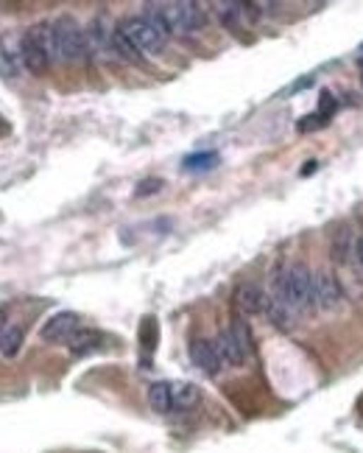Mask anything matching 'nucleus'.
I'll return each mask as SVG.
<instances>
[{
    "instance_id": "nucleus-1",
    "label": "nucleus",
    "mask_w": 363,
    "mask_h": 453,
    "mask_svg": "<svg viewBox=\"0 0 363 453\" xmlns=\"http://www.w3.org/2000/svg\"><path fill=\"white\" fill-rule=\"evenodd\" d=\"M145 20L162 34H173V37H190L196 31H202L204 25V11L199 3H187V0H173V3H145Z\"/></svg>"
},
{
    "instance_id": "nucleus-2",
    "label": "nucleus",
    "mask_w": 363,
    "mask_h": 453,
    "mask_svg": "<svg viewBox=\"0 0 363 453\" xmlns=\"http://www.w3.org/2000/svg\"><path fill=\"white\" fill-rule=\"evenodd\" d=\"M274 300H280L293 313H307L316 308L313 300V274L302 263H290L274 277Z\"/></svg>"
},
{
    "instance_id": "nucleus-3",
    "label": "nucleus",
    "mask_w": 363,
    "mask_h": 453,
    "mask_svg": "<svg viewBox=\"0 0 363 453\" xmlns=\"http://www.w3.org/2000/svg\"><path fill=\"white\" fill-rule=\"evenodd\" d=\"M20 59L31 73H45L48 65L56 59V45H54V28L51 23H39L25 31L20 42Z\"/></svg>"
},
{
    "instance_id": "nucleus-4",
    "label": "nucleus",
    "mask_w": 363,
    "mask_h": 453,
    "mask_svg": "<svg viewBox=\"0 0 363 453\" xmlns=\"http://www.w3.org/2000/svg\"><path fill=\"white\" fill-rule=\"evenodd\" d=\"M54 28V45H56V62H84L90 54L87 31L73 17H59L51 23Z\"/></svg>"
},
{
    "instance_id": "nucleus-5",
    "label": "nucleus",
    "mask_w": 363,
    "mask_h": 453,
    "mask_svg": "<svg viewBox=\"0 0 363 453\" xmlns=\"http://www.w3.org/2000/svg\"><path fill=\"white\" fill-rule=\"evenodd\" d=\"M121 34H123L140 54H156V51H162V45H165V37H162L145 17H129V20L121 25Z\"/></svg>"
},
{
    "instance_id": "nucleus-6",
    "label": "nucleus",
    "mask_w": 363,
    "mask_h": 453,
    "mask_svg": "<svg viewBox=\"0 0 363 453\" xmlns=\"http://www.w3.org/2000/svg\"><path fill=\"white\" fill-rule=\"evenodd\" d=\"M313 300H316V308L319 310H336L341 308L344 302V294H341V286L333 274L327 272H316L313 274Z\"/></svg>"
},
{
    "instance_id": "nucleus-7",
    "label": "nucleus",
    "mask_w": 363,
    "mask_h": 453,
    "mask_svg": "<svg viewBox=\"0 0 363 453\" xmlns=\"http://www.w3.org/2000/svg\"><path fill=\"white\" fill-rule=\"evenodd\" d=\"M358 252H361V238L355 235L352 226H338L333 235V258L341 266H361L358 263Z\"/></svg>"
},
{
    "instance_id": "nucleus-8",
    "label": "nucleus",
    "mask_w": 363,
    "mask_h": 453,
    "mask_svg": "<svg viewBox=\"0 0 363 453\" xmlns=\"http://www.w3.org/2000/svg\"><path fill=\"white\" fill-rule=\"evenodd\" d=\"M75 330H78V316H75L73 310H59V313H54V316L42 325L39 336H42L45 342H70Z\"/></svg>"
},
{
    "instance_id": "nucleus-9",
    "label": "nucleus",
    "mask_w": 363,
    "mask_h": 453,
    "mask_svg": "<svg viewBox=\"0 0 363 453\" xmlns=\"http://www.w3.org/2000/svg\"><path fill=\"white\" fill-rule=\"evenodd\" d=\"M190 358L204 375H218L223 370V361H221V356L216 350V342H210V339H193L190 342Z\"/></svg>"
},
{
    "instance_id": "nucleus-10",
    "label": "nucleus",
    "mask_w": 363,
    "mask_h": 453,
    "mask_svg": "<svg viewBox=\"0 0 363 453\" xmlns=\"http://www.w3.org/2000/svg\"><path fill=\"white\" fill-rule=\"evenodd\" d=\"M216 350L218 356H221V361H223V367H240L249 358V353L240 347V342L235 339V333L229 327L221 330L216 336Z\"/></svg>"
},
{
    "instance_id": "nucleus-11",
    "label": "nucleus",
    "mask_w": 363,
    "mask_h": 453,
    "mask_svg": "<svg viewBox=\"0 0 363 453\" xmlns=\"http://www.w3.org/2000/svg\"><path fill=\"white\" fill-rule=\"evenodd\" d=\"M266 300H269V297H266L263 289L254 286V283H243V286H238V291H235V305H238V310L246 313V316L263 313V310H266Z\"/></svg>"
},
{
    "instance_id": "nucleus-12",
    "label": "nucleus",
    "mask_w": 363,
    "mask_h": 453,
    "mask_svg": "<svg viewBox=\"0 0 363 453\" xmlns=\"http://www.w3.org/2000/svg\"><path fill=\"white\" fill-rule=\"evenodd\" d=\"M101 342H104V336H101L98 330L78 327V330L73 333V339L68 342V350H70L73 356H90V353H95V350L101 347Z\"/></svg>"
},
{
    "instance_id": "nucleus-13",
    "label": "nucleus",
    "mask_w": 363,
    "mask_h": 453,
    "mask_svg": "<svg viewBox=\"0 0 363 453\" xmlns=\"http://www.w3.org/2000/svg\"><path fill=\"white\" fill-rule=\"evenodd\" d=\"M148 403L156 414H168L173 409V386L165 380H156L148 386Z\"/></svg>"
},
{
    "instance_id": "nucleus-14",
    "label": "nucleus",
    "mask_w": 363,
    "mask_h": 453,
    "mask_svg": "<svg viewBox=\"0 0 363 453\" xmlns=\"http://www.w3.org/2000/svg\"><path fill=\"white\" fill-rule=\"evenodd\" d=\"M263 313L271 319L274 327H283V330H290V327H293V316H296V313H293L290 308H285L280 300H274V297L266 300V310H263Z\"/></svg>"
},
{
    "instance_id": "nucleus-15",
    "label": "nucleus",
    "mask_w": 363,
    "mask_h": 453,
    "mask_svg": "<svg viewBox=\"0 0 363 453\" xmlns=\"http://www.w3.org/2000/svg\"><path fill=\"white\" fill-rule=\"evenodd\" d=\"M23 347V327H6L0 333V356L3 358H14Z\"/></svg>"
},
{
    "instance_id": "nucleus-16",
    "label": "nucleus",
    "mask_w": 363,
    "mask_h": 453,
    "mask_svg": "<svg viewBox=\"0 0 363 453\" xmlns=\"http://www.w3.org/2000/svg\"><path fill=\"white\" fill-rule=\"evenodd\" d=\"M173 386V409H190L199 403V389L193 383H171Z\"/></svg>"
},
{
    "instance_id": "nucleus-17",
    "label": "nucleus",
    "mask_w": 363,
    "mask_h": 453,
    "mask_svg": "<svg viewBox=\"0 0 363 453\" xmlns=\"http://www.w3.org/2000/svg\"><path fill=\"white\" fill-rule=\"evenodd\" d=\"M112 48L118 51V56H121V59H126V62H140V51H137V48H135L123 34H121V28L112 34Z\"/></svg>"
},
{
    "instance_id": "nucleus-18",
    "label": "nucleus",
    "mask_w": 363,
    "mask_h": 453,
    "mask_svg": "<svg viewBox=\"0 0 363 453\" xmlns=\"http://www.w3.org/2000/svg\"><path fill=\"white\" fill-rule=\"evenodd\" d=\"M87 42H90V51L95 48V51H104L106 45H112V37L104 31V23L101 20H92V25H90V31H87Z\"/></svg>"
},
{
    "instance_id": "nucleus-19",
    "label": "nucleus",
    "mask_w": 363,
    "mask_h": 453,
    "mask_svg": "<svg viewBox=\"0 0 363 453\" xmlns=\"http://www.w3.org/2000/svg\"><path fill=\"white\" fill-rule=\"evenodd\" d=\"M216 154H193L185 159V171H210V168H216Z\"/></svg>"
},
{
    "instance_id": "nucleus-20",
    "label": "nucleus",
    "mask_w": 363,
    "mask_h": 453,
    "mask_svg": "<svg viewBox=\"0 0 363 453\" xmlns=\"http://www.w3.org/2000/svg\"><path fill=\"white\" fill-rule=\"evenodd\" d=\"M229 330L235 333V339L240 342V347H243L246 353H252V336H249V327H246V322H243V319H235Z\"/></svg>"
},
{
    "instance_id": "nucleus-21",
    "label": "nucleus",
    "mask_w": 363,
    "mask_h": 453,
    "mask_svg": "<svg viewBox=\"0 0 363 453\" xmlns=\"http://www.w3.org/2000/svg\"><path fill=\"white\" fill-rule=\"evenodd\" d=\"M165 182L162 179H156V176H151V179H143L140 185H137V191H135V196H154V193H159V188H162Z\"/></svg>"
},
{
    "instance_id": "nucleus-22",
    "label": "nucleus",
    "mask_w": 363,
    "mask_h": 453,
    "mask_svg": "<svg viewBox=\"0 0 363 453\" xmlns=\"http://www.w3.org/2000/svg\"><path fill=\"white\" fill-rule=\"evenodd\" d=\"M319 126H324V121H321L319 115H310V118H302V123H299V129H302V132H310V129H319Z\"/></svg>"
},
{
    "instance_id": "nucleus-23",
    "label": "nucleus",
    "mask_w": 363,
    "mask_h": 453,
    "mask_svg": "<svg viewBox=\"0 0 363 453\" xmlns=\"http://www.w3.org/2000/svg\"><path fill=\"white\" fill-rule=\"evenodd\" d=\"M3 330H6V310L0 308V333H3Z\"/></svg>"
},
{
    "instance_id": "nucleus-24",
    "label": "nucleus",
    "mask_w": 363,
    "mask_h": 453,
    "mask_svg": "<svg viewBox=\"0 0 363 453\" xmlns=\"http://www.w3.org/2000/svg\"><path fill=\"white\" fill-rule=\"evenodd\" d=\"M358 263L363 266V238H361V252H358Z\"/></svg>"
},
{
    "instance_id": "nucleus-25",
    "label": "nucleus",
    "mask_w": 363,
    "mask_h": 453,
    "mask_svg": "<svg viewBox=\"0 0 363 453\" xmlns=\"http://www.w3.org/2000/svg\"><path fill=\"white\" fill-rule=\"evenodd\" d=\"M0 126H3V123H0Z\"/></svg>"
}]
</instances>
